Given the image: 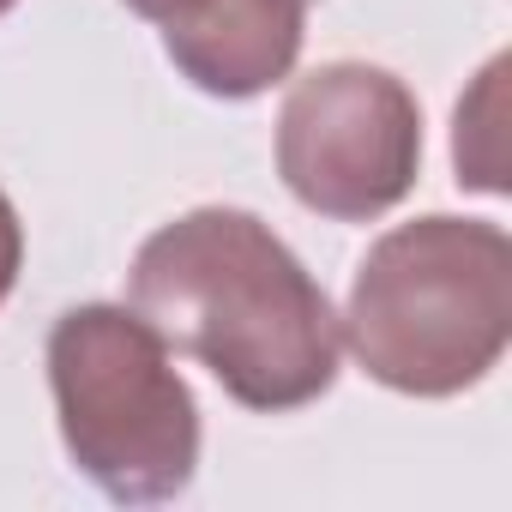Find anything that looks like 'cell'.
I'll return each mask as SVG.
<instances>
[{"label":"cell","mask_w":512,"mask_h":512,"mask_svg":"<svg viewBox=\"0 0 512 512\" xmlns=\"http://www.w3.org/2000/svg\"><path fill=\"white\" fill-rule=\"evenodd\" d=\"M506 55H494L482 73H476V91L458 97V115H452V163H458V187H476V193H506V163H500V91H506Z\"/></svg>","instance_id":"cell-5"},{"label":"cell","mask_w":512,"mask_h":512,"mask_svg":"<svg viewBox=\"0 0 512 512\" xmlns=\"http://www.w3.org/2000/svg\"><path fill=\"white\" fill-rule=\"evenodd\" d=\"M308 7H314V0H308Z\"/></svg>","instance_id":"cell-9"},{"label":"cell","mask_w":512,"mask_h":512,"mask_svg":"<svg viewBox=\"0 0 512 512\" xmlns=\"http://www.w3.org/2000/svg\"><path fill=\"white\" fill-rule=\"evenodd\" d=\"M356 368L398 398H458L512 344V241L488 217L428 211L392 223L338 314Z\"/></svg>","instance_id":"cell-2"},{"label":"cell","mask_w":512,"mask_h":512,"mask_svg":"<svg viewBox=\"0 0 512 512\" xmlns=\"http://www.w3.org/2000/svg\"><path fill=\"white\" fill-rule=\"evenodd\" d=\"M278 175L326 223L398 211L422 175V103L374 61H326L290 79L278 109Z\"/></svg>","instance_id":"cell-4"},{"label":"cell","mask_w":512,"mask_h":512,"mask_svg":"<svg viewBox=\"0 0 512 512\" xmlns=\"http://www.w3.org/2000/svg\"><path fill=\"white\" fill-rule=\"evenodd\" d=\"M13 7H19V0H0V19H7V13H13Z\"/></svg>","instance_id":"cell-8"},{"label":"cell","mask_w":512,"mask_h":512,"mask_svg":"<svg viewBox=\"0 0 512 512\" xmlns=\"http://www.w3.org/2000/svg\"><path fill=\"white\" fill-rule=\"evenodd\" d=\"M49 398L73 470L115 506L181 500L199 476V404L169 344L127 302H79L49 326Z\"/></svg>","instance_id":"cell-3"},{"label":"cell","mask_w":512,"mask_h":512,"mask_svg":"<svg viewBox=\"0 0 512 512\" xmlns=\"http://www.w3.org/2000/svg\"><path fill=\"white\" fill-rule=\"evenodd\" d=\"M127 308L241 410L284 416L338 386V308L260 211L193 205L151 229L127 266Z\"/></svg>","instance_id":"cell-1"},{"label":"cell","mask_w":512,"mask_h":512,"mask_svg":"<svg viewBox=\"0 0 512 512\" xmlns=\"http://www.w3.org/2000/svg\"><path fill=\"white\" fill-rule=\"evenodd\" d=\"M19 272H25V223H19V205L0 187V308L19 290Z\"/></svg>","instance_id":"cell-6"},{"label":"cell","mask_w":512,"mask_h":512,"mask_svg":"<svg viewBox=\"0 0 512 512\" xmlns=\"http://www.w3.org/2000/svg\"><path fill=\"white\" fill-rule=\"evenodd\" d=\"M127 13H139V19H151L157 31H175V25H187L199 7H211V0H121Z\"/></svg>","instance_id":"cell-7"}]
</instances>
